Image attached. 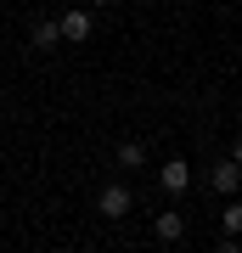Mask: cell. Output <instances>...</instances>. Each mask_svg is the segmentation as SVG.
Here are the masks:
<instances>
[{
  "label": "cell",
  "instance_id": "6da1fadb",
  "mask_svg": "<svg viewBox=\"0 0 242 253\" xmlns=\"http://www.w3.org/2000/svg\"><path fill=\"white\" fill-rule=\"evenodd\" d=\"M130 208H135V197H130L124 180H107V186H101V197H96V214L101 219H124Z\"/></svg>",
  "mask_w": 242,
  "mask_h": 253
},
{
  "label": "cell",
  "instance_id": "7a4b0ae2",
  "mask_svg": "<svg viewBox=\"0 0 242 253\" xmlns=\"http://www.w3.org/2000/svg\"><path fill=\"white\" fill-rule=\"evenodd\" d=\"M208 186H214L220 197L242 191V163H237V158H220V163H214V174H208Z\"/></svg>",
  "mask_w": 242,
  "mask_h": 253
},
{
  "label": "cell",
  "instance_id": "3957f363",
  "mask_svg": "<svg viewBox=\"0 0 242 253\" xmlns=\"http://www.w3.org/2000/svg\"><path fill=\"white\" fill-rule=\"evenodd\" d=\"M56 23H62V40H73V45H85V40H90V6L68 11V17H56Z\"/></svg>",
  "mask_w": 242,
  "mask_h": 253
},
{
  "label": "cell",
  "instance_id": "277c9868",
  "mask_svg": "<svg viewBox=\"0 0 242 253\" xmlns=\"http://www.w3.org/2000/svg\"><path fill=\"white\" fill-rule=\"evenodd\" d=\"M158 180H163V191H186L192 186V169H186V158H169L158 169Z\"/></svg>",
  "mask_w": 242,
  "mask_h": 253
},
{
  "label": "cell",
  "instance_id": "5b68a950",
  "mask_svg": "<svg viewBox=\"0 0 242 253\" xmlns=\"http://www.w3.org/2000/svg\"><path fill=\"white\" fill-rule=\"evenodd\" d=\"M152 231H158V242H180L186 236V214H158Z\"/></svg>",
  "mask_w": 242,
  "mask_h": 253
},
{
  "label": "cell",
  "instance_id": "8992f818",
  "mask_svg": "<svg viewBox=\"0 0 242 253\" xmlns=\"http://www.w3.org/2000/svg\"><path fill=\"white\" fill-rule=\"evenodd\" d=\"M34 45H40V51L62 45V23H51V17H45V23H34Z\"/></svg>",
  "mask_w": 242,
  "mask_h": 253
},
{
  "label": "cell",
  "instance_id": "52a82bcc",
  "mask_svg": "<svg viewBox=\"0 0 242 253\" xmlns=\"http://www.w3.org/2000/svg\"><path fill=\"white\" fill-rule=\"evenodd\" d=\"M118 163H124V169H141V163H146V146L141 141H124V146H118Z\"/></svg>",
  "mask_w": 242,
  "mask_h": 253
},
{
  "label": "cell",
  "instance_id": "ba28073f",
  "mask_svg": "<svg viewBox=\"0 0 242 253\" xmlns=\"http://www.w3.org/2000/svg\"><path fill=\"white\" fill-rule=\"evenodd\" d=\"M225 236H242V203L225 208Z\"/></svg>",
  "mask_w": 242,
  "mask_h": 253
},
{
  "label": "cell",
  "instance_id": "9c48e42d",
  "mask_svg": "<svg viewBox=\"0 0 242 253\" xmlns=\"http://www.w3.org/2000/svg\"><path fill=\"white\" fill-rule=\"evenodd\" d=\"M231 158H237V163H242V135H237V146H231Z\"/></svg>",
  "mask_w": 242,
  "mask_h": 253
},
{
  "label": "cell",
  "instance_id": "30bf717a",
  "mask_svg": "<svg viewBox=\"0 0 242 253\" xmlns=\"http://www.w3.org/2000/svg\"><path fill=\"white\" fill-rule=\"evenodd\" d=\"M85 6H90V11H101V6H107V0H85Z\"/></svg>",
  "mask_w": 242,
  "mask_h": 253
}]
</instances>
